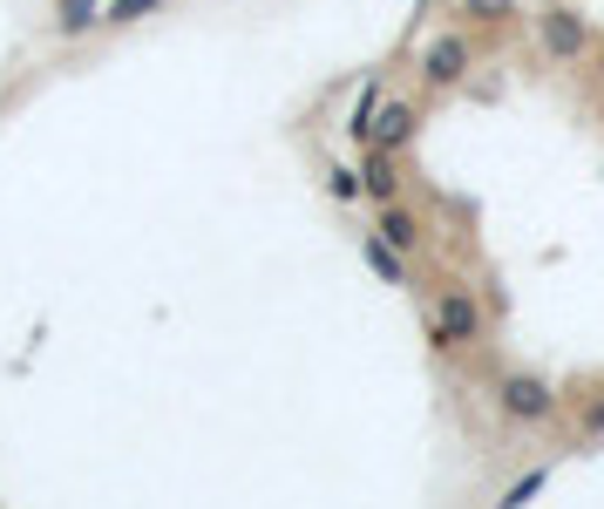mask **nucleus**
<instances>
[{
	"instance_id": "obj_1",
	"label": "nucleus",
	"mask_w": 604,
	"mask_h": 509,
	"mask_svg": "<svg viewBox=\"0 0 604 509\" xmlns=\"http://www.w3.org/2000/svg\"><path fill=\"white\" fill-rule=\"evenodd\" d=\"M421 333H428L435 354H462V346H475V340H482V306H475L462 286H449V292H435V299H428Z\"/></svg>"
},
{
	"instance_id": "obj_2",
	"label": "nucleus",
	"mask_w": 604,
	"mask_h": 509,
	"mask_svg": "<svg viewBox=\"0 0 604 509\" xmlns=\"http://www.w3.org/2000/svg\"><path fill=\"white\" fill-rule=\"evenodd\" d=\"M469 68H475V42L469 34H428V48H421V82H428V96H449V89H462L469 82Z\"/></svg>"
},
{
	"instance_id": "obj_3",
	"label": "nucleus",
	"mask_w": 604,
	"mask_h": 509,
	"mask_svg": "<svg viewBox=\"0 0 604 509\" xmlns=\"http://www.w3.org/2000/svg\"><path fill=\"white\" fill-rule=\"evenodd\" d=\"M496 408H503V421H550L557 414V387L543 380V374H503L496 380Z\"/></svg>"
},
{
	"instance_id": "obj_4",
	"label": "nucleus",
	"mask_w": 604,
	"mask_h": 509,
	"mask_svg": "<svg viewBox=\"0 0 604 509\" xmlns=\"http://www.w3.org/2000/svg\"><path fill=\"white\" fill-rule=\"evenodd\" d=\"M537 48L550 62H584L591 55V21L578 8H537Z\"/></svg>"
},
{
	"instance_id": "obj_5",
	"label": "nucleus",
	"mask_w": 604,
	"mask_h": 509,
	"mask_svg": "<svg viewBox=\"0 0 604 509\" xmlns=\"http://www.w3.org/2000/svg\"><path fill=\"white\" fill-rule=\"evenodd\" d=\"M415 130H421V109H415V102H381V109H374V123H367V143L400 156V150L415 143ZM367 143H360V150H367Z\"/></svg>"
},
{
	"instance_id": "obj_6",
	"label": "nucleus",
	"mask_w": 604,
	"mask_h": 509,
	"mask_svg": "<svg viewBox=\"0 0 604 509\" xmlns=\"http://www.w3.org/2000/svg\"><path fill=\"white\" fill-rule=\"evenodd\" d=\"M374 231H381V239H387L394 252H408V258L428 245V224H421V211H408L400 198H394V204H374Z\"/></svg>"
},
{
	"instance_id": "obj_7",
	"label": "nucleus",
	"mask_w": 604,
	"mask_h": 509,
	"mask_svg": "<svg viewBox=\"0 0 604 509\" xmlns=\"http://www.w3.org/2000/svg\"><path fill=\"white\" fill-rule=\"evenodd\" d=\"M360 198H367V204H394V198H400L394 150H374V143H367V156H360Z\"/></svg>"
},
{
	"instance_id": "obj_8",
	"label": "nucleus",
	"mask_w": 604,
	"mask_h": 509,
	"mask_svg": "<svg viewBox=\"0 0 604 509\" xmlns=\"http://www.w3.org/2000/svg\"><path fill=\"white\" fill-rule=\"evenodd\" d=\"M360 258H367V272L381 286H408V252H394L381 231H367V239H360Z\"/></svg>"
},
{
	"instance_id": "obj_9",
	"label": "nucleus",
	"mask_w": 604,
	"mask_h": 509,
	"mask_svg": "<svg viewBox=\"0 0 604 509\" xmlns=\"http://www.w3.org/2000/svg\"><path fill=\"white\" fill-rule=\"evenodd\" d=\"M102 8H109V0H62V8H55V34H62V42L89 34V27L102 21Z\"/></svg>"
},
{
	"instance_id": "obj_10",
	"label": "nucleus",
	"mask_w": 604,
	"mask_h": 509,
	"mask_svg": "<svg viewBox=\"0 0 604 509\" xmlns=\"http://www.w3.org/2000/svg\"><path fill=\"white\" fill-rule=\"evenodd\" d=\"M150 14H164V0H109L102 8V27H136Z\"/></svg>"
},
{
	"instance_id": "obj_11",
	"label": "nucleus",
	"mask_w": 604,
	"mask_h": 509,
	"mask_svg": "<svg viewBox=\"0 0 604 509\" xmlns=\"http://www.w3.org/2000/svg\"><path fill=\"white\" fill-rule=\"evenodd\" d=\"M462 14L482 27H503V21H516V0H462Z\"/></svg>"
},
{
	"instance_id": "obj_12",
	"label": "nucleus",
	"mask_w": 604,
	"mask_h": 509,
	"mask_svg": "<svg viewBox=\"0 0 604 509\" xmlns=\"http://www.w3.org/2000/svg\"><path fill=\"white\" fill-rule=\"evenodd\" d=\"M543 483H550V468H530V476H516V483H509L503 502H530V496H543Z\"/></svg>"
},
{
	"instance_id": "obj_13",
	"label": "nucleus",
	"mask_w": 604,
	"mask_h": 509,
	"mask_svg": "<svg viewBox=\"0 0 604 509\" xmlns=\"http://www.w3.org/2000/svg\"><path fill=\"white\" fill-rule=\"evenodd\" d=\"M327 190H333L340 204H353V198H360V170H333V177H327Z\"/></svg>"
},
{
	"instance_id": "obj_14",
	"label": "nucleus",
	"mask_w": 604,
	"mask_h": 509,
	"mask_svg": "<svg viewBox=\"0 0 604 509\" xmlns=\"http://www.w3.org/2000/svg\"><path fill=\"white\" fill-rule=\"evenodd\" d=\"M584 435H604V401H597V408H584Z\"/></svg>"
}]
</instances>
